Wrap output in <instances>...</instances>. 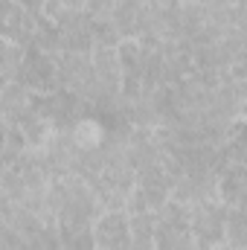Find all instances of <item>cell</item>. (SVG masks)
Masks as SVG:
<instances>
[{
    "instance_id": "1",
    "label": "cell",
    "mask_w": 247,
    "mask_h": 250,
    "mask_svg": "<svg viewBox=\"0 0 247 250\" xmlns=\"http://www.w3.org/2000/svg\"><path fill=\"white\" fill-rule=\"evenodd\" d=\"M227 207L218 198L201 201L192 207V236H195V248L198 250H215L221 245H227Z\"/></svg>"
},
{
    "instance_id": "2",
    "label": "cell",
    "mask_w": 247,
    "mask_h": 250,
    "mask_svg": "<svg viewBox=\"0 0 247 250\" xmlns=\"http://www.w3.org/2000/svg\"><path fill=\"white\" fill-rule=\"evenodd\" d=\"M23 87L35 90V93H56L62 90V82H59V64H56V56H47L35 47L26 50V59L18 70V79Z\"/></svg>"
},
{
    "instance_id": "3",
    "label": "cell",
    "mask_w": 247,
    "mask_h": 250,
    "mask_svg": "<svg viewBox=\"0 0 247 250\" xmlns=\"http://www.w3.org/2000/svg\"><path fill=\"white\" fill-rule=\"evenodd\" d=\"M93 242L96 250H131V215L117 212V209H105L96 224H93Z\"/></svg>"
},
{
    "instance_id": "4",
    "label": "cell",
    "mask_w": 247,
    "mask_h": 250,
    "mask_svg": "<svg viewBox=\"0 0 247 250\" xmlns=\"http://www.w3.org/2000/svg\"><path fill=\"white\" fill-rule=\"evenodd\" d=\"M59 64V82H62L64 90H73V93H84L87 84L96 79V70H93V59L87 53H59L56 56Z\"/></svg>"
},
{
    "instance_id": "5",
    "label": "cell",
    "mask_w": 247,
    "mask_h": 250,
    "mask_svg": "<svg viewBox=\"0 0 247 250\" xmlns=\"http://www.w3.org/2000/svg\"><path fill=\"white\" fill-rule=\"evenodd\" d=\"M38 32V18L18 0H3V38L32 47Z\"/></svg>"
},
{
    "instance_id": "6",
    "label": "cell",
    "mask_w": 247,
    "mask_h": 250,
    "mask_svg": "<svg viewBox=\"0 0 247 250\" xmlns=\"http://www.w3.org/2000/svg\"><path fill=\"white\" fill-rule=\"evenodd\" d=\"M154 250H198L195 248V236H192V224L157 215Z\"/></svg>"
},
{
    "instance_id": "7",
    "label": "cell",
    "mask_w": 247,
    "mask_h": 250,
    "mask_svg": "<svg viewBox=\"0 0 247 250\" xmlns=\"http://www.w3.org/2000/svg\"><path fill=\"white\" fill-rule=\"evenodd\" d=\"M90 59H93V70H96L99 82L105 84V90L111 96H123V67H120L117 47H96L90 53Z\"/></svg>"
},
{
    "instance_id": "8",
    "label": "cell",
    "mask_w": 247,
    "mask_h": 250,
    "mask_svg": "<svg viewBox=\"0 0 247 250\" xmlns=\"http://www.w3.org/2000/svg\"><path fill=\"white\" fill-rule=\"evenodd\" d=\"M70 137H73V143H76L82 151H96V148H102L105 140H108V125L102 123L96 114H87V117H82V120L73 123Z\"/></svg>"
},
{
    "instance_id": "9",
    "label": "cell",
    "mask_w": 247,
    "mask_h": 250,
    "mask_svg": "<svg viewBox=\"0 0 247 250\" xmlns=\"http://www.w3.org/2000/svg\"><path fill=\"white\" fill-rule=\"evenodd\" d=\"M29 99H32V90L23 87L21 82H6L3 84V93H0V111H3V120H15L21 111L29 108Z\"/></svg>"
},
{
    "instance_id": "10",
    "label": "cell",
    "mask_w": 247,
    "mask_h": 250,
    "mask_svg": "<svg viewBox=\"0 0 247 250\" xmlns=\"http://www.w3.org/2000/svg\"><path fill=\"white\" fill-rule=\"evenodd\" d=\"M154 230H157V212L131 215V250H154Z\"/></svg>"
},
{
    "instance_id": "11",
    "label": "cell",
    "mask_w": 247,
    "mask_h": 250,
    "mask_svg": "<svg viewBox=\"0 0 247 250\" xmlns=\"http://www.w3.org/2000/svg\"><path fill=\"white\" fill-rule=\"evenodd\" d=\"M26 148L29 146H26V137L21 134V128L15 123H3V169L15 166Z\"/></svg>"
},
{
    "instance_id": "12",
    "label": "cell",
    "mask_w": 247,
    "mask_h": 250,
    "mask_svg": "<svg viewBox=\"0 0 247 250\" xmlns=\"http://www.w3.org/2000/svg\"><path fill=\"white\" fill-rule=\"evenodd\" d=\"M227 245L230 248H247V209L245 207H227Z\"/></svg>"
},
{
    "instance_id": "13",
    "label": "cell",
    "mask_w": 247,
    "mask_h": 250,
    "mask_svg": "<svg viewBox=\"0 0 247 250\" xmlns=\"http://www.w3.org/2000/svg\"><path fill=\"white\" fill-rule=\"evenodd\" d=\"M26 50H29V47L3 38V84L18 79V70H21L23 59H26Z\"/></svg>"
},
{
    "instance_id": "14",
    "label": "cell",
    "mask_w": 247,
    "mask_h": 250,
    "mask_svg": "<svg viewBox=\"0 0 247 250\" xmlns=\"http://www.w3.org/2000/svg\"><path fill=\"white\" fill-rule=\"evenodd\" d=\"M114 12H117V0H84V15L93 23L114 21Z\"/></svg>"
},
{
    "instance_id": "15",
    "label": "cell",
    "mask_w": 247,
    "mask_h": 250,
    "mask_svg": "<svg viewBox=\"0 0 247 250\" xmlns=\"http://www.w3.org/2000/svg\"><path fill=\"white\" fill-rule=\"evenodd\" d=\"M123 35L117 29L114 21H105V23H93V44L96 47H120Z\"/></svg>"
},
{
    "instance_id": "16",
    "label": "cell",
    "mask_w": 247,
    "mask_h": 250,
    "mask_svg": "<svg viewBox=\"0 0 247 250\" xmlns=\"http://www.w3.org/2000/svg\"><path fill=\"white\" fill-rule=\"evenodd\" d=\"M125 212H128V215H143V212H154V209L148 207V198H145V192H143L140 187H134V192L128 195Z\"/></svg>"
},
{
    "instance_id": "17",
    "label": "cell",
    "mask_w": 247,
    "mask_h": 250,
    "mask_svg": "<svg viewBox=\"0 0 247 250\" xmlns=\"http://www.w3.org/2000/svg\"><path fill=\"white\" fill-rule=\"evenodd\" d=\"M227 73H230V82H247V53H242L239 59H233L230 67H227Z\"/></svg>"
},
{
    "instance_id": "18",
    "label": "cell",
    "mask_w": 247,
    "mask_h": 250,
    "mask_svg": "<svg viewBox=\"0 0 247 250\" xmlns=\"http://www.w3.org/2000/svg\"><path fill=\"white\" fill-rule=\"evenodd\" d=\"M209 3H218V6H239V0H209Z\"/></svg>"
}]
</instances>
